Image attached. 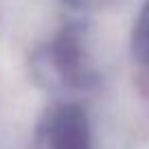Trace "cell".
Instances as JSON below:
<instances>
[{
	"mask_svg": "<svg viewBox=\"0 0 149 149\" xmlns=\"http://www.w3.org/2000/svg\"><path fill=\"white\" fill-rule=\"evenodd\" d=\"M35 149H94L86 110L77 103L51 107L37 127Z\"/></svg>",
	"mask_w": 149,
	"mask_h": 149,
	"instance_id": "cell-1",
	"label": "cell"
},
{
	"mask_svg": "<svg viewBox=\"0 0 149 149\" xmlns=\"http://www.w3.org/2000/svg\"><path fill=\"white\" fill-rule=\"evenodd\" d=\"M81 37L74 26H66L55 35V40L48 46V61L53 70L59 74V79L70 86H84L88 79L84 64V51H81Z\"/></svg>",
	"mask_w": 149,
	"mask_h": 149,
	"instance_id": "cell-2",
	"label": "cell"
},
{
	"mask_svg": "<svg viewBox=\"0 0 149 149\" xmlns=\"http://www.w3.org/2000/svg\"><path fill=\"white\" fill-rule=\"evenodd\" d=\"M132 53L140 64L149 66V0L143 5L132 29Z\"/></svg>",
	"mask_w": 149,
	"mask_h": 149,
	"instance_id": "cell-3",
	"label": "cell"
}]
</instances>
